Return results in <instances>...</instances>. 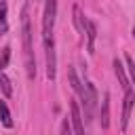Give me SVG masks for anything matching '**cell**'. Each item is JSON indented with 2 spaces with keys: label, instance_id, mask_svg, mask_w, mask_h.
Here are the masks:
<instances>
[{
  "label": "cell",
  "instance_id": "1",
  "mask_svg": "<svg viewBox=\"0 0 135 135\" xmlns=\"http://www.w3.org/2000/svg\"><path fill=\"white\" fill-rule=\"evenodd\" d=\"M21 38H23V57H25L27 78H36V59H34V46H32V21H30L27 4L21 8Z\"/></svg>",
  "mask_w": 135,
  "mask_h": 135
},
{
  "label": "cell",
  "instance_id": "2",
  "mask_svg": "<svg viewBox=\"0 0 135 135\" xmlns=\"http://www.w3.org/2000/svg\"><path fill=\"white\" fill-rule=\"evenodd\" d=\"M55 15H57V0H46L44 2V11H42V40H44V49L55 46V40H53Z\"/></svg>",
  "mask_w": 135,
  "mask_h": 135
},
{
  "label": "cell",
  "instance_id": "3",
  "mask_svg": "<svg viewBox=\"0 0 135 135\" xmlns=\"http://www.w3.org/2000/svg\"><path fill=\"white\" fill-rule=\"evenodd\" d=\"M78 95H80V99H82L84 116H86V120H89V118L93 116V112H95V103H97V91H95L93 82L84 80V86H82V91H80Z\"/></svg>",
  "mask_w": 135,
  "mask_h": 135
},
{
  "label": "cell",
  "instance_id": "4",
  "mask_svg": "<svg viewBox=\"0 0 135 135\" xmlns=\"http://www.w3.org/2000/svg\"><path fill=\"white\" fill-rule=\"evenodd\" d=\"M133 105H135V91H133V89H127V91H124V103H122V118H120V129H122V131H124L127 124H129Z\"/></svg>",
  "mask_w": 135,
  "mask_h": 135
},
{
  "label": "cell",
  "instance_id": "5",
  "mask_svg": "<svg viewBox=\"0 0 135 135\" xmlns=\"http://www.w3.org/2000/svg\"><path fill=\"white\" fill-rule=\"evenodd\" d=\"M70 120L74 124V135H84V127H82V114L76 101H70Z\"/></svg>",
  "mask_w": 135,
  "mask_h": 135
},
{
  "label": "cell",
  "instance_id": "6",
  "mask_svg": "<svg viewBox=\"0 0 135 135\" xmlns=\"http://www.w3.org/2000/svg\"><path fill=\"white\" fill-rule=\"evenodd\" d=\"M84 34H86V46H89V53H93V49H95V38H97V25H95L91 19H86Z\"/></svg>",
  "mask_w": 135,
  "mask_h": 135
},
{
  "label": "cell",
  "instance_id": "7",
  "mask_svg": "<svg viewBox=\"0 0 135 135\" xmlns=\"http://www.w3.org/2000/svg\"><path fill=\"white\" fill-rule=\"evenodd\" d=\"M46 51V76L49 80H55V74H57V63H55V46H49L44 49Z\"/></svg>",
  "mask_w": 135,
  "mask_h": 135
},
{
  "label": "cell",
  "instance_id": "8",
  "mask_svg": "<svg viewBox=\"0 0 135 135\" xmlns=\"http://www.w3.org/2000/svg\"><path fill=\"white\" fill-rule=\"evenodd\" d=\"M114 72H116V76H118V80H120V86L127 91V89H131V84H129V80H127V74H124V68H122V63L118 61V59H114Z\"/></svg>",
  "mask_w": 135,
  "mask_h": 135
},
{
  "label": "cell",
  "instance_id": "9",
  "mask_svg": "<svg viewBox=\"0 0 135 135\" xmlns=\"http://www.w3.org/2000/svg\"><path fill=\"white\" fill-rule=\"evenodd\" d=\"M101 127L108 129L110 127V97L103 95V101H101Z\"/></svg>",
  "mask_w": 135,
  "mask_h": 135
},
{
  "label": "cell",
  "instance_id": "10",
  "mask_svg": "<svg viewBox=\"0 0 135 135\" xmlns=\"http://www.w3.org/2000/svg\"><path fill=\"white\" fill-rule=\"evenodd\" d=\"M6 11H8V4H6V0H0V36H2V34H6V30H8Z\"/></svg>",
  "mask_w": 135,
  "mask_h": 135
},
{
  "label": "cell",
  "instance_id": "11",
  "mask_svg": "<svg viewBox=\"0 0 135 135\" xmlns=\"http://www.w3.org/2000/svg\"><path fill=\"white\" fill-rule=\"evenodd\" d=\"M0 120H2V124L4 127H13V118H11V112H8V105H6V101H2L0 99Z\"/></svg>",
  "mask_w": 135,
  "mask_h": 135
},
{
  "label": "cell",
  "instance_id": "12",
  "mask_svg": "<svg viewBox=\"0 0 135 135\" xmlns=\"http://www.w3.org/2000/svg\"><path fill=\"white\" fill-rule=\"evenodd\" d=\"M68 76H70V84H72V89H74L76 93H80V91H82V82L78 80L76 70H74V68H70V70H68Z\"/></svg>",
  "mask_w": 135,
  "mask_h": 135
},
{
  "label": "cell",
  "instance_id": "13",
  "mask_svg": "<svg viewBox=\"0 0 135 135\" xmlns=\"http://www.w3.org/2000/svg\"><path fill=\"white\" fill-rule=\"evenodd\" d=\"M74 21H76V27H78L80 32H84V25H86V19L82 17V13H80V8H78V6H74Z\"/></svg>",
  "mask_w": 135,
  "mask_h": 135
},
{
  "label": "cell",
  "instance_id": "14",
  "mask_svg": "<svg viewBox=\"0 0 135 135\" xmlns=\"http://www.w3.org/2000/svg\"><path fill=\"white\" fill-rule=\"evenodd\" d=\"M0 89H2V93L6 95V97H11V93H13V89H11V80L0 72Z\"/></svg>",
  "mask_w": 135,
  "mask_h": 135
},
{
  "label": "cell",
  "instance_id": "15",
  "mask_svg": "<svg viewBox=\"0 0 135 135\" xmlns=\"http://www.w3.org/2000/svg\"><path fill=\"white\" fill-rule=\"evenodd\" d=\"M8 57H11V49L6 46V49H2V51H0V72L6 68V63H8Z\"/></svg>",
  "mask_w": 135,
  "mask_h": 135
},
{
  "label": "cell",
  "instance_id": "16",
  "mask_svg": "<svg viewBox=\"0 0 135 135\" xmlns=\"http://www.w3.org/2000/svg\"><path fill=\"white\" fill-rule=\"evenodd\" d=\"M61 135H72V127H70V120L68 118L61 120Z\"/></svg>",
  "mask_w": 135,
  "mask_h": 135
},
{
  "label": "cell",
  "instance_id": "17",
  "mask_svg": "<svg viewBox=\"0 0 135 135\" xmlns=\"http://www.w3.org/2000/svg\"><path fill=\"white\" fill-rule=\"evenodd\" d=\"M124 59H127V65H129V72H131V78H133V82H135V61H133V59H131L129 55H127Z\"/></svg>",
  "mask_w": 135,
  "mask_h": 135
},
{
  "label": "cell",
  "instance_id": "18",
  "mask_svg": "<svg viewBox=\"0 0 135 135\" xmlns=\"http://www.w3.org/2000/svg\"><path fill=\"white\" fill-rule=\"evenodd\" d=\"M133 36H135V27H133Z\"/></svg>",
  "mask_w": 135,
  "mask_h": 135
}]
</instances>
